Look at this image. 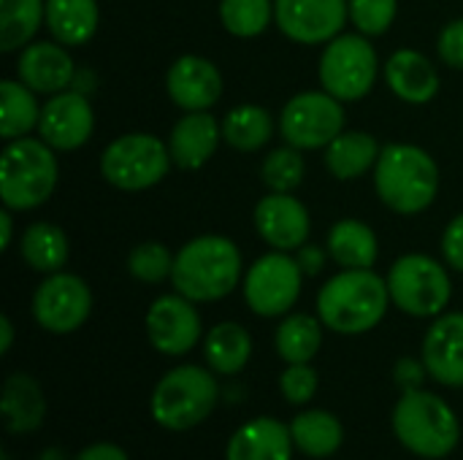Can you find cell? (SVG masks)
Here are the masks:
<instances>
[{
	"mask_svg": "<svg viewBox=\"0 0 463 460\" xmlns=\"http://www.w3.org/2000/svg\"><path fill=\"white\" fill-rule=\"evenodd\" d=\"M244 279V258L233 239L206 233L184 241L174 258V290L195 304L228 298Z\"/></svg>",
	"mask_w": 463,
	"mask_h": 460,
	"instance_id": "obj_1",
	"label": "cell"
},
{
	"mask_svg": "<svg viewBox=\"0 0 463 460\" xmlns=\"http://www.w3.org/2000/svg\"><path fill=\"white\" fill-rule=\"evenodd\" d=\"M391 306L388 282L372 268H342L317 293V317L342 336L374 331Z\"/></svg>",
	"mask_w": 463,
	"mask_h": 460,
	"instance_id": "obj_2",
	"label": "cell"
},
{
	"mask_svg": "<svg viewBox=\"0 0 463 460\" xmlns=\"http://www.w3.org/2000/svg\"><path fill=\"white\" fill-rule=\"evenodd\" d=\"M374 190L391 211L423 214L439 195V165L423 146L385 144L374 165Z\"/></svg>",
	"mask_w": 463,
	"mask_h": 460,
	"instance_id": "obj_3",
	"label": "cell"
},
{
	"mask_svg": "<svg viewBox=\"0 0 463 460\" xmlns=\"http://www.w3.org/2000/svg\"><path fill=\"white\" fill-rule=\"evenodd\" d=\"M60 179L57 152L43 138H14L0 152V201L11 211L43 206Z\"/></svg>",
	"mask_w": 463,
	"mask_h": 460,
	"instance_id": "obj_4",
	"label": "cell"
},
{
	"mask_svg": "<svg viewBox=\"0 0 463 460\" xmlns=\"http://www.w3.org/2000/svg\"><path fill=\"white\" fill-rule=\"evenodd\" d=\"M393 434L412 455L439 460L458 447L461 423L445 399L418 388L402 393L393 409Z\"/></svg>",
	"mask_w": 463,
	"mask_h": 460,
	"instance_id": "obj_5",
	"label": "cell"
},
{
	"mask_svg": "<svg viewBox=\"0 0 463 460\" xmlns=\"http://www.w3.org/2000/svg\"><path fill=\"white\" fill-rule=\"evenodd\" d=\"M220 401V385L212 369L193 363L176 366L155 385L149 399L152 420L165 431H193L201 426Z\"/></svg>",
	"mask_w": 463,
	"mask_h": 460,
	"instance_id": "obj_6",
	"label": "cell"
},
{
	"mask_svg": "<svg viewBox=\"0 0 463 460\" xmlns=\"http://www.w3.org/2000/svg\"><path fill=\"white\" fill-rule=\"evenodd\" d=\"M383 65L377 57V49L364 33H339L331 38L317 62V79L320 87L334 95L342 103L364 100L380 76Z\"/></svg>",
	"mask_w": 463,
	"mask_h": 460,
	"instance_id": "obj_7",
	"label": "cell"
},
{
	"mask_svg": "<svg viewBox=\"0 0 463 460\" xmlns=\"http://www.w3.org/2000/svg\"><path fill=\"white\" fill-rule=\"evenodd\" d=\"M385 282H388L391 304L399 312L420 320L439 317L453 298V282L448 268L437 258L423 252L402 255L391 266Z\"/></svg>",
	"mask_w": 463,
	"mask_h": 460,
	"instance_id": "obj_8",
	"label": "cell"
},
{
	"mask_svg": "<svg viewBox=\"0 0 463 460\" xmlns=\"http://www.w3.org/2000/svg\"><path fill=\"white\" fill-rule=\"evenodd\" d=\"M174 160L168 144L152 133H122L100 152V176L125 192H141L160 184Z\"/></svg>",
	"mask_w": 463,
	"mask_h": 460,
	"instance_id": "obj_9",
	"label": "cell"
},
{
	"mask_svg": "<svg viewBox=\"0 0 463 460\" xmlns=\"http://www.w3.org/2000/svg\"><path fill=\"white\" fill-rule=\"evenodd\" d=\"M304 287V271L296 255L271 249L260 255L241 279V293L252 314L258 317H285L298 304Z\"/></svg>",
	"mask_w": 463,
	"mask_h": 460,
	"instance_id": "obj_10",
	"label": "cell"
},
{
	"mask_svg": "<svg viewBox=\"0 0 463 460\" xmlns=\"http://www.w3.org/2000/svg\"><path fill=\"white\" fill-rule=\"evenodd\" d=\"M345 103L320 89H304L293 95L279 114V133L285 144L315 152L326 149L342 130H345Z\"/></svg>",
	"mask_w": 463,
	"mask_h": 460,
	"instance_id": "obj_11",
	"label": "cell"
},
{
	"mask_svg": "<svg viewBox=\"0 0 463 460\" xmlns=\"http://www.w3.org/2000/svg\"><path fill=\"white\" fill-rule=\"evenodd\" d=\"M33 320L57 336L79 331L92 314V290L90 285L71 271L46 274L33 293Z\"/></svg>",
	"mask_w": 463,
	"mask_h": 460,
	"instance_id": "obj_12",
	"label": "cell"
},
{
	"mask_svg": "<svg viewBox=\"0 0 463 460\" xmlns=\"http://www.w3.org/2000/svg\"><path fill=\"white\" fill-rule=\"evenodd\" d=\"M144 325H146L149 344L160 355H168V358L187 355L190 350H195V344L203 336V325H201L195 301L184 298L176 290L168 296H160L149 304Z\"/></svg>",
	"mask_w": 463,
	"mask_h": 460,
	"instance_id": "obj_13",
	"label": "cell"
},
{
	"mask_svg": "<svg viewBox=\"0 0 463 460\" xmlns=\"http://www.w3.org/2000/svg\"><path fill=\"white\" fill-rule=\"evenodd\" d=\"M350 19L347 0H274V24L301 46H326Z\"/></svg>",
	"mask_w": 463,
	"mask_h": 460,
	"instance_id": "obj_14",
	"label": "cell"
},
{
	"mask_svg": "<svg viewBox=\"0 0 463 460\" xmlns=\"http://www.w3.org/2000/svg\"><path fill=\"white\" fill-rule=\"evenodd\" d=\"M95 130V111L90 95L76 89H65L49 95L41 108L38 138H43L54 152H76L81 149Z\"/></svg>",
	"mask_w": 463,
	"mask_h": 460,
	"instance_id": "obj_15",
	"label": "cell"
},
{
	"mask_svg": "<svg viewBox=\"0 0 463 460\" xmlns=\"http://www.w3.org/2000/svg\"><path fill=\"white\" fill-rule=\"evenodd\" d=\"M252 222L258 236L282 252H296L309 241L312 217L309 209L293 192H269L255 203Z\"/></svg>",
	"mask_w": 463,
	"mask_h": 460,
	"instance_id": "obj_16",
	"label": "cell"
},
{
	"mask_svg": "<svg viewBox=\"0 0 463 460\" xmlns=\"http://www.w3.org/2000/svg\"><path fill=\"white\" fill-rule=\"evenodd\" d=\"M165 92L182 111H209L222 98V73L201 54H182L165 70Z\"/></svg>",
	"mask_w": 463,
	"mask_h": 460,
	"instance_id": "obj_17",
	"label": "cell"
},
{
	"mask_svg": "<svg viewBox=\"0 0 463 460\" xmlns=\"http://www.w3.org/2000/svg\"><path fill=\"white\" fill-rule=\"evenodd\" d=\"M76 62L60 41H33L16 57V79L38 95H57L71 89Z\"/></svg>",
	"mask_w": 463,
	"mask_h": 460,
	"instance_id": "obj_18",
	"label": "cell"
},
{
	"mask_svg": "<svg viewBox=\"0 0 463 460\" xmlns=\"http://www.w3.org/2000/svg\"><path fill=\"white\" fill-rule=\"evenodd\" d=\"M220 141H222V122H217L212 111H184L174 122L165 138L171 160L182 171L203 168L217 155Z\"/></svg>",
	"mask_w": 463,
	"mask_h": 460,
	"instance_id": "obj_19",
	"label": "cell"
},
{
	"mask_svg": "<svg viewBox=\"0 0 463 460\" xmlns=\"http://www.w3.org/2000/svg\"><path fill=\"white\" fill-rule=\"evenodd\" d=\"M423 363L434 382L463 388V312H442L423 336Z\"/></svg>",
	"mask_w": 463,
	"mask_h": 460,
	"instance_id": "obj_20",
	"label": "cell"
},
{
	"mask_svg": "<svg viewBox=\"0 0 463 460\" xmlns=\"http://www.w3.org/2000/svg\"><path fill=\"white\" fill-rule=\"evenodd\" d=\"M383 79L399 100L412 106L431 103L439 92V70L418 49H396L383 65Z\"/></svg>",
	"mask_w": 463,
	"mask_h": 460,
	"instance_id": "obj_21",
	"label": "cell"
},
{
	"mask_svg": "<svg viewBox=\"0 0 463 460\" xmlns=\"http://www.w3.org/2000/svg\"><path fill=\"white\" fill-rule=\"evenodd\" d=\"M293 450L290 426L277 418H255L231 437L225 460H293Z\"/></svg>",
	"mask_w": 463,
	"mask_h": 460,
	"instance_id": "obj_22",
	"label": "cell"
},
{
	"mask_svg": "<svg viewBox=\"0 0 463 460\" xmlns=\"http://www.w3.org/2000/svg\"><path fill=\"white\" fill-rule=\"evenodd\" d=\"M323 163L328 174L339 182H355L374 171L380 160V141L366 130H342L326 149Z\"/></svg>",
	"mask_w": 463,
	"mask_h": 460,
	"instance_id": "obj_23",
	"label": "cell"
},
{
	"mask_svg": "<svg viewBox=\"0 0 463 460\" xmlns=\"http://www.w3.org/2000/svg\"><path fill=\"white\" fill-rule=\"evenodd\" d=\"M326 249L339 268H374L380 258L377 233L355 217H345L331 225Z\"/></svg>",
	"mask_w": 463,
	"mask_h": 460,
	"instance_id": "obj_24",
	"label": "cell"
},
{
	"mask_svg": "<svg viewBox=\"0 0 463 460\" xmlns=\"http://www.w3.org/2000/svg\"><path fill=\"white\" fill-rule=\"evenodd\" d=\"M19 258L27 263V268L38 271V274H57L65 268L68 258H71V241L68 233L46 220L30 222L22 230L19 239Z\"/></svg>",
	"mask_w": 463,
	"mask_h": 460,
	"instance_id": "obj_25",
	"label": "cell"
},
{
	"mask_svg": "<svg viewBox=\"0 0 463 460\" xmlns=\"http://www.w3.org/2000/svg\"><path fill=\"white\" fill-rule=\"evenodd\" d=\"M3 418L11 434H33L43 423L46 399L41 385L30 374H11L3 385Z\"/></svg>",
	"mask_w": 463,
	"mask_h": 460,
	"instance_id": "obj_26",
	"label": "cell"
},
{
	"mask_svg": "<svg viewBox=\"0 0 463 460\" xmlns=\"http://www.w3.org/2000/svg\"><path fill=\"white\" fill-rule=\"evenodd\" d=\"M100 22L98 0H46V30L62 46H84Z\"/></svg>",
	"mask_w": 463,
	"mask_h": 460,
	"instance_id": "obj_27",
	"label": "cell"
},
{
	"mask_svg": "<svg viewBox=\"0 0 463 460\" xmlns=\"http://www.w3.org/2000/svg\"><path fill=\"white\" fill-rule=\"evenodd\" d=\"M203 358L214 374L233 377L252 358V336L239 323H217L203 339Z\"/></svg>",
	"mask_w": 463,
	"mask_h": 460,
	"instance_id": "obj_28",
	"label": "cell"
},
{
	"mask_svg": "<svg viewBox=\"0 0 463 460\" xmlns=\"http://www.w3.org/2000/svg\"><path fill=\"white\" fill-rule=\"evenodd\" d=\"M274 117L266 106L241 103L222 117V141L244 155L260 152L274 136Z\"/></svg>",
	"mask_w": 463,
	"mask_h": 460,
	"instance_id": "obj_29",
	"label": "cell"
},
{
	"mask_svg": "<svg viewBox=\"0 0 463 460\" xmlns=\"http://www.w3.org/2000/svg\"><path fill=\"white\" fill-rule=\"evenodd\" d=\"M290 437L296 450L309 458H331L345 445V428L336 415L326 409H307L293 418Z\"/></svg>",
	"mask_w": 463,
	"mask_h": 460,
	"instance_id": "obj_30",
	"label": "cell"
},
{
	"mask_svg": "<svg viewBox=\"0 0 463 460\" xmlns=\"http://www.w3.org/2000/svg\"><path fill=\"white\" fill-rule=\"evenodd\" d=\"M41 108L43 106L38 103V92H33L24 81L3 79L0 81V138L14 141L38 130Z\"/></svg>",
	"mask_w": 463,
	"mask_h": 460,
	"instance_id": "obj_31",
	"label": "cell"
},
{
	"mask_svg": "<svg viewBox=\"0 0 463 460\" xmlns=\"http://www.w3.org/2000/svg\"><path fill=\"white\" fill-rule=\"evenodd\" d=\"M323 320L296 312L285 314L274 333V350L285 363H309L323 347Z\"/></svg>",
	"mask_w": 463,
	"mask_h": 460,
	"instance_id": "obj_32",
	"label": "cell"
},
{
	"mask_svg": "<svg viewBox=\"0 0 463 460\" xmlns=\"http://www.w3.org/2000/svg\"><path fill=\"white\" fill-rule=\"evenodd\" d=\"M46 24V0H0V52H22Z\"/></svg>",
	"mask_w": 463,
	"mask_h": 460,
	"instance_id": "obj_33",
	"label": "cell"
},
{
	"mask_svg": "<svg viewBox=\"0 0 463 460\" xmlns=\"http://www.w3.org/2000/svg\"><path fill=\"white\" fill-rule=\"evenodd\" d=\"M217 14L233 38H258L274 22V0H220Z\"/></svg>",
	"mask_w": 463,
	"mask_h": 460,
	"instance_id": "obj_34",
	"label": "cell"
},
{
	"mask_svg": "<svg viewBox=\"0 0 463 460\" xmlns=\"http://www.w3.org/2000/svg\"><path fill=\"white\" fill-rule=\"evenodd\" d=\"M304 152L290 144L271 149L260 163V182L269 187V192H296L304 184Z\"/></svg>",
	"mask_w": 463,
	"mask_h": 460,
	"instance_id": "obj_35",
	"label": "cell"
},
{
	"mask_svg": "<svg viewBox=\"0 0 463 460\" xmlns=\"http://www.w3.org/2000/svg\"><path fill=\"white\" fill-rule=\"evenodd\" d=\"M174 252L163 241H141L128 255V274L141 285H160L174 274Z\"/></svg>",
	"mask_w": 463,
	"mask_h": 460,
	"instance_id": "obj_36",
	"label": "cell"
},
{
	"mask_svg": "<svg viewBox=\"0 0 463 460\" xmlns=\"http://www.w3.org/2000/svg\"><path fill=\"white\" fill-rule=\"evenodd\" d=\"M350 24L366 38L385 35L399 14V0H347Z\"/></svg>",
	"mask_w": 463,
	"mask_h": 460,
	"instance_id": "obj_37",
	"label": "cell"
},
{
	"mask_svg": "<svg viewBox=\"0 0 463 460\" xmlns=\"http://www.w3.org/2000/svg\"><path fill=\"white\" fill-rule=\"evenodd\" d=\"M317 371L309 363H288V369L279 374V393L290 407H304L317 393Z\"/></svg>",
	"mask_w": 463,
	"mask_h": 460,
	"instance_id": "obj_38",
	"label": "cell"
},
{
	"mask_svg": "<svg viewBox=\"0 0 463 460\" xmlns=\"http://www.w3.org/2000/svg\"><path fill=\"white\" fill-rule=\"evenodd\" d=\"M437 54L439 60L453 68V70H463V16L450 19L437 38Z\"/></svg>",
	"mask_w": 463,
	"mask_h": 460,
	"instance_id": "obj_39",
	"label": "cell"
},
{
	"mask_svg": "<svg viewBox=\"0 0 463 460\" xmlns=\"http://www.w3.org/2000/svg\"><path fill=\"white\" fill-rule=\"evenodd\" d=\"M442 258L453 271L463 274V211L448 222L442 233Z\"/></svg>",
	"mask_w": 463,
	"mask_h": 460,
	"instance_id": "obj_40",
	"label": "cell"
},
{
	"mask_svg": "<svg viewBox=\"0 0 463 460\" xmlns=\"http://www.w3.org/2000/svg\"><path fill=\"white\" fill-rule=\"evenodd\" d=\"M426 377H431V374H429V369H426L423 358L418 361V358L404 355V358H399V361H396V366H393V380H396V385L402 388V393L423 388Z\"/></svg>",
	"mask_w": 463,
	"mask_h": 460,
	"instance_id": "obj_41",
	"label": "cell"
},
{
	"mask_svg": "<svg viewBox=\"0 0 463 460\" xmlns=\"http://www.w3.org/2000/svg\"><path fill=\"white\" fill-rule=\"evenodd\" d=\"M326 258H331L328 249H323L317 244H309V241L301 249H296V260H298L304 277H320L323 268H326Z\"/></svg>",
	"mask_w": 463,
	"mask_h": 460,
	"instance_id": "obj_42",
	"label": "cell"
},
{
	"mask_svg": "<svg viewBox=\"0 0 463 460\" xmlns=\"http://www.w3.org/2000/svg\"><path fill=\"white\" fill-rule=\"evenodd\" d=\"M73 460H130L128 453L119 447V445H111V442H95L90 447H84Z\"/></svg>",
	"mask_w": 463,
	"mask_h": 460,
	"instance_id": "obj_43",
	"label": "cell"
},
{
	"mask_svg": "<svg viewBox=\"0 0 463 460\" xmlns=\"http://www.w3.org/2000/svg\"><path fill=\"white\" fill-rule=\"evenodd\" d=\"M71 89L81 92V95H92L98 89V76L92 68H76V76H73V84Z\"/></svg>",
	"mask_w": 463,
	"mask_h": 460,
	"instance_id": "obj_44",
	"label": "cell"
},
{
	"mask_svg": "<svg viewBox=\"0 0 463 460\" xmlns=\"http://www.w3.org/2000/svg\"><path fill=\"white\" fill-rule=\"evenodd\" d=\"M14 241V217H11V209H3L0 211V249L5 252Z\"/></svg>",
	"mask_w": 463,
	"mask_h": 460,
	"instance_id": "obj_45",
	"label": "cell"
},
{
	"mask_svg": "<svg viewBox=\"0 0 463 460\" xmlns=\"http://www.w3.org/2000/svg\"><path fill=\"white\" fill-rule=\"evenodd\" d=\"M14 344V325L8 317H0V352L5 355Z\"/></svg>",
	"mask_w": 463,
	"mask_h": 460,
	"instance_id": "obj_46",
	"label": "cell"
}]
</instances>
